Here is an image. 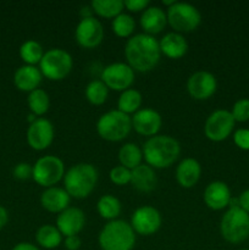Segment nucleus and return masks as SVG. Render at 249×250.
I'll use <instances>...</instances> for the list:
<instances>
[{"label": "nucleus", "instance_id": "1", "mask_svg": "<svg viewBox=\"0 0 249 250\" xmlns=\"http://www.w3.org/2000/svg\"><path fill=\"white\" fill-rule=\"evenodd\" d=\"M124 56L133 71L149 72L154 70L160 61L161 50L159 41L150 34H134L124 45Z\"/></svg>", "mask_w": 249, "mask_h": 250}, {"label": "nucleus", "instance_id": "2", "mask_svg": "<svg viewBox=\"0 0 249 250\" xmlns=\"http://www.w3.org/2000/svg\"><path fill=\"white\" fill-rule=\"evenodd\" d=\"M143 159L153 168H167L181 154L178 141L167 134H156L143 144Z\"/></svg>", "mask_w": 249, "mask_h": 250}, {"label": "nucleus", "instance_id": "3", "mask_svg": "<svg viewBox=\"0 0 249 250\" xmlns=\"http://www.w3.org/2000/svg\"><path fill=\"white\" fill-rule=\"evenodd\" d=\"M98 182V171L95 166L88 163L72 165L63 176V189L71 198L84 199L94 190Z\"/></svg>", "mask_w": 249, "mask_h": 250}, {"label": "nucleus", "instance_id": "4", "mask_svg": "<svg viewBox=\"0 0 249 250\" xmlns=\"http://www.w3.org/2000/svg\"><path fill=\"white\" fill-rule=\"evenodd\" d=\"M98 242L102 250H132L136 246V232L127 221L112 220L103 227Z\"/></svg>", "mask_w": 249, "mask_h": 250}, {"label": "nucleus", "instance_id": "5", "mask_svg": "<svg viewBox=\"0 0 249 250\" xmlns=\"http://www.w3.org/2000/svg\"><path fill=\"white\" fill-rule=\"evenodd\" d=\"M132 129V117L120 110H110L98 119L97 132L104 141H124Z\"/></svg>", "mask_w": 249, "mask_h": 250}, {"label": "nucleus", "instance_id": "6", "mask_svg": "<svg viewBox=\"0 0 249 250\" xmlns=\"http://www.w3.org/2000/svg\"><path fill=\"white\" fill-rule=\"evenodd\" d=\"M222 238L231 244H238L249 237V214L239 207L229 208L220 222Z\"/></svg>", "mask_w": 249, "mask_h": 250}, {"label": "nucleus", "instance_id": "7", "mask_svg": "<svg viewBox=\"0 0 249 250\" xmlns=\"http://www.w3.org/2000/svg\"><path fill=\"white\" fill-rule=\"evenodd\" d=\"M73 59L68 51L61 48H51L44 53L39 70L42 75L50 81H61L71 72Z\"/></svg>", "mask_w": 249, "mask_h": 250}, {"label": "nucleus", "instance_id": "8", "mask_svg": "<svg viewBox=\"0 0 249 250\" xmlns=\"http://www.w3.org/2000/svg\"><path fill=\"white\" fill-rule=\"evenodd\" d=\"M167 23L177 33L192 32L202 23V14L194 5L189 2L176 1L166 11Z\"/></svg>", "mask_w": 249, "mask_h": 250}, {"label": "nucleus", "instance_id": "9", "mask_svg": "<svg viewBox=\"0 0 249 250\" xmlns=\"http://www.w3.org/2000/svg\"><path fill=\"white\" fill-rule=\"evenodd\" d=\"M63 176H65V165L59 156H42L34 163L32 178L37 185L42 187H54L56 183L63 180Z\"/></svg>", "mask_w": 249, "mask_h": 250}, {"label": "nucleus", "instance_id": "10", "mask_svg": "<svg viewBox=\"0 0 249 250\" xmlns=\"http://www.w3.org/2000/svg\"><path fill=\"white\" fill-rule=\"evenodd\" d=\"M233 116L231 111L225 109H219L212 111L208 116L204 125V133L209 141L222 142L231 136L234 128Z\"/></svg>", "mask_w": 249, "mask_h": 250}, {"label": "nucleus", "instance_id": "11", "mask_svg": "<svg viewBox=\"0 0 249 250\" xmlns=\"http://www.w3.org/2000/svg\"><path fill=\"white\" fill-rule=\"evenodd\" d=\"M100 78L109 89L124 92L133 84L134 71L128 63L112 62L103 68Z\"/></svg>", "mask_w": 249, "mask_h": 250}, {"label": "nucleus", "instance_id": "12", "mask_svg": "<svg viewBox=\"0 0 249 250\" xmlns=\"http://www.w3.org/2000/svg\"><path fill=\"white\" fill-rule=\"evenodd\" d=\"M129 224L137 234L151 236L156 233L161 227L163 217L158 209L150 205H143L134 210Z\"/></svg>", "mask_w": 249, "mask_h": 250}, {"label": "nucleus", "instance_id": "13", "mask_svg": "<svg viewBox=\"0 0 249 250\" xmlns=\"http://www.w3.org/2000/svg\"><path fill=\"white\" fill-rule=\"evenodd\" d=\"M75 38L82 48H97L104 39V27L94 16L81 19L76 26Z\"/></svg>", "mask_w": 249, "mask_h": 250}, {"label": "nucleus", "instance_id": "14", "mask_svg": "<svg viewBox=\"0 0 249 250\" xmlns=\"http://www.w3.org/2000/svg\"><path fill=\"white\" fill-rule=\"evenodd\" d=\"M55 136L53 124L48 119L38 117L27 128V143L37 151L45 150L51 146Z\"/></svg>", "mask_w": 249, "mask_h": 250}, {"label": "nucleus", "instance_id": "15", "mask_svg": "<svg viewBox=\"0 0 249 250\" xmlns=\"http://www.w3.org/2000/svg\"><path fill=\"white\" fill-rule=\"evenodd\" d=\"M217 89L216 77L209 71H197L187 81V90L195 100H207L215 94Z\"/></svg>", "mask_w": 249, "mask_h": 250}, {"label": "nucleus", "instance_id": "16", "mask_svg": "<svg viewBox=\"0 0 249 250\" xmlns=\"http://www.w3.org/2000/svg\"><path fill=\"white\" fill-rule=\"evenodd\" d=\"M132 117V128L144 137H154L163 126V117L156 110L150 107L139 109Z\"/></svg>", "mask_w": 249, "mask_h": 250}, {"label": "nucleus", "instance_id": "17", "mask_svg": "<svg viewBox=\"0 0 249 250\" xmlns=\"http://www.w3.org/2000/svg\"><path fill=\"white\" fill-rule=\"evenodd\" d=\"M85 226V215L80 208L68 207L56 217V227L63 237L78 236Z\"/></svg>", "mask_w": 249, "mask_h": 250}, {"label": "nucleus", "instance_id": "18", "mask_svg": "<svg viewBox=\"0 0 249 250\" xmlns=\"http://www.w3.org/2000/svg\"><path fill=\"white\" fill-rule=\"evenodd\" d=\"M205 205L211 210H222L229 207L232 195L229 187L222 181H214L205 187L203 194Z\"/></svg>", "mask_w": 249, "mask_h": 250}, {"label": "nucleus", "instance_id": "19", "mask_svg": "<svg viewBox=\"0 0 249 250\" xmlns=\"http://www.w3.org/2000/svg\"><path fill=\"white\" fill-rule=\"evenodd\" d=\"M71 197L63 188L49 187L45 188L41 195V205L44 210L53 214H60L70 205Z\"/></svg>", "mask_w": 249, "mask_h": 250}, {"label": "nucleus", "instance_id": "20", "mask_svg": "<svg viewBox=\"0 0 249 250\" xmlns=\"http://www.w3.org/2000/svg\"><path fill=\"white\" fill-rule=\"evenodd\" d=\"M42 78H43V75L37 66L23 65L15 71L14 83L17 89L31 93L39 88Z\"/></svg>", "mask_w": 249, "mask_h": 250}, {"label": "nucleus", "instance_id": "21", "mask_svg": "<svg viewBox=\"0 0 249 250\" xmlns=\"http://www.w3.org/2000/svg\"><path fill=\"white\" fill-rule=\"evenodd\" d=\"M202 176V166L199 161L193 158H186L176 168V180L183 188H192Z\"/></svg>", "mask_w": 249, "mask_h": 250}, {"label": "nucleus", "instance_id": "22", "mask_svg": "<svg viewBox=\"0 0 249 250\" xmlns=\"http://www.w3.org/2000/svg\"><path fill=\"white\" fill-rule=\"evenodd\" d=\"M139 22H141V27L144 29V33L154 36V34L160 33L165 28L167 23V16L161 7L149 5L142 12Z\"/></svg>", "mask_w": 249, "mask_h": 250}, {"label": "nucleus", "instance_id": "23", "mask_svg": "<svg viewBox=\"0 0 249 250\" xmlns=\"http://www.w3.org/2000/svg\"><path fill=\"white\" fill-rule=\"evenodd\" d=\"M161 54L168 59L177 60L186 55L188 51V43L185 37L177 32H168L159 41Z\"/></svg>", "mask_w": 249, "mask_h": 250}, {"label": "nucleus", "instance_id": "24", "mask_svg": "<svg viewBox=\"0 0 249 250\" xmlns=\"http://www.w3.org/2000/svg\"><path fill=\"white\" fill-rule=\"evenodd\" d=\"M131 185L139 192L149 193L155 189L158 178L151 166L141 164L136 168L131 170Z\"/></svg>", "mask_w": 249, "mask_h": 250}, {"label": "nucleus", "instance_id": "25", "mask_svg": "<svg viewBox=\"0 0 249 250\" xmlns=\"http://www.w3.org/2000/svg\"><path fill=\"white\" fill-rule=\"evenodd\" d=\"M36 242L44 249H55L62 243V234L53 225H43L36 232Z\"/></svg>", "mask_w": 249, "mask_h": 250}, {"label": "nucleus", "instance_id": "26", "mask_svg": "<svg viewBox=\"0 0 249 250\" xmlns=\"http://www.w3.org/2000/svg\"><path fill=\"white\" fill-rule=\"evenodd\" d=\"M143 97L141 92L134 88H128L120 94L117 100V110L124 112V114H136L142 106Z\"/></svg>", "mask_w": 249, "mask_h": 250}, {"label": "nucleus", "instance_id": "27", "mask_svg": "<svg viewBox=\"0 0 249 250\" xmlns=\"http://www.w3.org/2000/svg\"><path fill=\"white\" fill-rule=\"evenodd\" d=\"M142 160H143V150L136 143H126L120 148V165L124 166L128 170H133L137 166L141 165Z\"/></svg>", "mask_w": 249, "mask_h": 250}, {"label": "nucleus", "instance_id": "28", "mask_svg": "<svg viewBox=\"0 0 249 250\" xmlns=\"http://www.w3.org/2000/svg\"><path fill=\"white\" fill-rule=\"evenodd\" d=\"M121 203L116 197L111 194H105L100 197L97 203V210L100 217L105 220H117V217L121 214Z\"/></svg>", "mask_w": 249, "mask_h": 250}, {"label": "nucleus", "instance_id": "29", "mask_svg": "<svg viewBox=\"0 0 249 250\" xmlns=\"http://www.w3.org/2000/svg\"><path fill=\"white\" fill-rule=\"evenodd\" d=\"M90 7L94 14L105 19H115L124 9L122 0H93Z\"/></svg>", "mask_w": 249, "mask_h": 250}, {"label": "nucleus", "instance_id": "30", "mask_svg": "<svg viewBox=\"0 0 249 250\" xmlns=\"http://www.w3.org/2000/svg\"><path fill=\"white\" fill-rule=\"evenodd\" d=\"M44 53L45 51H44L41 43L33 41V39H28V41L23 42L22 45L20 46V56H21L24 65L36 66L37 63L41 62Z\"/></svg>", "mask_w": 249, "mask_h": 250}, {"label": "nucleus", "instance_id": "31", "mask_svg": "<svg viewBox=\"0 0 249 250\" xmlns=\"http://www.w3.org/2000/svg\"><path fill=\"white\" fill-rule=\"evenodd\" d=\"M27 104H28L29 110L36 116H43L46 114L50 105V99H49L48 93L42 88H37L33 92H31L27 98Z\"/></svg>", "mask_w": 249, "mask_h": 250}, {"label": "nucleus", "instance_id": "32", "mask_svg": "<svg viewBox=\"0 0 249 250\" xmlns=\"http://www.w3.org/2000/svg\"><path fill=\"white\" fill-rule=\"evenodd\" d=\"M85 98L93 105H102L106 102L109 88L102 80H93L87 84L84 90Z\"/></svg>", "mask_w": 249, "mask_h": 250}, {"label": "nucleus", "instance_id": "33", "mask_svg": "<svg viewBox=\"0 0 249 250\" xmlns=\"http://www.w3.org/2000/svg\"><path fill=\"white\" fill-rule=\"evenodd\" d=\"M111 28L112 32L120 38H128V37L131 38L136 28V22L129 14L121 12L115 19H112Z\"/></svg>", "mask_w": 249, "mask_h": 250}, {"label": "nucleus", "instance_id": "34", "mask_svg": "<svg viewBox=\"0 0 249 250\" xmlns=\"http://www.w3.org/2000/svg\"><path fill=\"white\" fill-rule=\"evenodd\" d=\"M131 170H128L127 167L122 165H117L110 170L109 177L114 185L124 186L131 183Z\"/></svg>", "mask_w": 249, "mask_h": 250}, {"label": "nucleus", "instance_id": "35", "mask_svg": "<svg viewBox=\"0 0 249 250\" xmlns=\"http://www.w3.org/2000/svg\"><path fill=\"white\" fill-rule=\"evenodd\" d=\"M236 122H246L249 120V99L243 98V99L237 100L233 104L231 111Z\"/></svg>", "mask_w": 249, "mask_h": 250}, {"label": "nucleus", "instance_id": "36", "mask_svg": "<svg viewBox=\"0 0 249 250\" xmlns=\"http://www.w3.org/2000/svg\"><path fill=\"white\" fill-rule=\"evenodd\" d=\"M12 175L16 180L20 181H26L32 178V175H33V165L28 163H20L17 164L14 167V171H12Z\"/></svg>", "mask_w": 249, "mask_h": 250}, {"label": "nucleus", "instance_id": "37", "mask_svg": "<svg viewBox=\"0 0 249 250\" xmlns=\"http://www.w3.org/2000/svg\"><path fill=\"white\" fill-rule=\"evenodd\" d=\"M233 142L242 150H249V129L239 128L233 133Z\"/></svg>", "mask_w": 249, "mask_h": 250}, {"label": "nucleus", "instance_id": "38", "mask_svg": "<svg viewBox=\"0 0 249 250\" xmlns=\"http://www.w3.org/2000/svg\"><path fill=\"white\" fill-rule=\"evenodd\" d=\"M150 5L149 0H124V6L131 12H143Z\"/></svg>", "mask_w": 249, "mask_h": 250}, {"label": "nucleus", "instance_id": "39", "mask_svg": "<svg viewBox=\"0 0 249 250\" xmlns=\"http://www.w3.org/2000/svg\"><path fill=\"white\" fill-rule=\"evenodd\" d=\"M82 241L78 236H68L63 239V247L66 250H80Z\"/></svg>", "mask_w": 249, "mask_h": 250}, {"label": "nucleus", "instance_id": "40", "mask_svg": "<svg viewBox=\"0 0 249 250\" xmlns=\"http://www.w3.org/2000/svg\"><path fill=\"white\" fill-rule=\"evenodd\" d=\"M238 203L239 208L249 214V189H246L241 193V195L238 197Z\"/></svg>", "mask_w": 249, "mask_h": 250}, {"label": "nucleus", "instance_id": "41", "mask_svg": "<svg viewBox=\"0 0 249 250\" xmlns=\"http://www.w3.org/2000/svg\"><path fill=\"white\" fill-rule=\"evenodd\" d=\"M7 221H9V212L4 207L0 205V231L6 226Z\"/></svg>", "mask_w": 249, "mask_h": 250}, {"label": "nucleus", "instance_id": "42", "mask_svg": "<svg viewBox=\"0 0 249 250\" xmlns=\"http://www.w3.org/2000/svg\"><path fill=\"white\" fill-rule=\"evenodd\" d=\"M12 250H41L34 244L28 243V242H21V243H17L16 246L12 248Z\"/></svg>", "mask_w": 249, "mask_h": 250}, {"label": "nucleus", "instance_id": "43", "mask_svg": "<svg viewBox=\"0 0 249 250\" xmlns=\"http://www.w3.org/2000/svg\"><path fill=\"white\" fill-rule=\"evenodd\" d=\"M93 10L92 7L89 6H83L82 9H81V19H85V17H92L93 16Z\"/></svg>", "mask_w": 249, "mask_h": 250}, {"label": "nucleus", "instance_id": "44", "mask_svg": "<svg viewBox=\"0 0 249 250\" xmlns=\"http://www.w3.org/2000/svg\"><path fill=\"white\" fill-rule=\"evenodd\" d=\"M175 2H176V0H170V1H167V0H163V5H165V6H167V7L172 6Z\"/></svg>", "mask_w": 249, "mask_h": 250}, {"label": "nucleus", "instance_id": "45", "mask_svg": "<svg viewBox=\"0 0 249 250\" xmlns=\"http://www.w3.org/2000/svg\"><path fill=\"white\" fill-rule=\"evenodd\" d=\"M241 250H249V249H241Z\"/></svg>", "mask_w": 249, "mask_h": 250}]
</instances>
